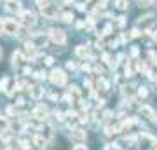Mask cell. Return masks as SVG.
Returning a JSON list of instances; mask_svg holds the SVG:
<instances>
[{"mask_svg": "<svg viewBox=\"0 0 157 150\" xmlns=\"http://www.w3.org/2000/svg\"><path fill=\"white\" fill-rule=\"evenodd\" d=\"M67 79H68L67 72L61 70V68H52V72H51V75H49V80L54 84V86H65V84H67Z\"/></svg>", "mask_w": 157, "mask_h": 150, "instance_id": "6da1fadb", "label": "cell"}, {"mask_svg": "<svg viewBox=\"0 0 157 150\" xmlns=\"http://www.w3.org/2000/svg\"><path fill=\"white\" fill-rule=\"evenodd\" d=\"M51 42H54V44H59L63 45L67 42V33L63 32L61 28H49V33H47Z\"/></svg>", "mask_w": 157, "mask_h": 150, "instance_id": "7a4b0ae2", "label": "cell"}, {"mask_svg": "<svg viewBox=\"0 0 157 150\" xmlns=\"http://www.w3.org/2000/svg\"><path fill=\"white\" fill-rule=\"evenodd\" d=\"M21 32V26H19V23L16 19H12V17H7L4 19V33L7 35H19Z\"/></svg>", "mask_w": 157, "mask_h": 150, "instance_id": "3957f363", "label": "cell"}, {"mask_svg": "<svg viewBox=\"0 0 157 150\" xmlns=\"http://www.w3.org/2000/svg\"><path fill=\"white\" fill-rule=\"evenodd\" d=\"M37 47L39 45L35 44L33 40H28V42H25L23 45V54H25V60H35V56H37Z\"/></svg>", "mask_w": 157, "mask_h": 150, "instance_id": "277c9868", "label": "cell"}, {"mask_svg": "<svg viewBox=\"0 0 157 150\" xmlns=\"http://www.w3.org/2000/svg\"><path fill=\"white\" fill-rule=\"evenodd\" d=\"M155 16H152V14H145V16L138 17V26L141 28V30H148V28L155 23Z\"/></svg>", "mask_w": 157, "mask_h": 150, "instance_id": "5b68a950", "label": "cell"}, {"mask_svg": "<svg viewBox=\"0 0 157 150\" xmlns=\"http://www.w3.org/2000/svg\"><path fill=\"white\" fill-rule=\"evenodd\" d=\"M19 17H21V23L25 25V26H33L35 23H37L35 14L33 12H30V11H23L21 14H19Z\"/></svg>", "mask_w": 157, "mask_h": 150, "instance_id": "8992f818", "label": "cell"}, {"mask_svg": "<svg viewBox=\"0 0 157 150\" xmlns=\"http://www.w3.org/2000/svg\"><path fill=\"white\" fill-rule=\"evenodd\" d=\"M7 12H12V14H21V2L19 0H7V6H6Z\"/></svg>", "mask_w": 157, "mask_h": 150, "instance_id": "52a82bcc", "label": "cell"}, {"mask_svg": "<svg viewBox=\"0 0 157 150\" xmlns=\"http://www.w3.org/2000/svg\"><path fill=\"white\" fill-rule=\"evenodd\" d=\"M138 112H140L141 117H145L148 121H154V119H155V113H154V110H152L148 105H141L140 108H138Z\"/></svg>", "mask_w": 157, "mask_h": 150, "instance_id": "ba28073f", "label": "cell"}, {"mask_svg": "<svg viewBox=\"0 0 157 150\" xmlns=\"http://www.w3.org/2000/svg\"><path fill=\"white\" fill-rule=\"evenodd\" d=\"M70 136H72L75 141H84L86 138H87V133H86L84 129H80V128H75V129H72V133H70Z\"/></svg>", "mask_w": 157, "mask_h": 150, "instance_id": "9c48e42d", "label": "cell"}, {"mask_svg": "<svg viewBox=\"0 0 157 150\" xmlns=\"http://www.w3.org/2000/svg\"><path fill=\"white\" fill-rule=\"evenodd\" d=\"M33 117L35 119H39V121H44L45 117H47V110H45V106H37V108H35L33 110Z\"/></svg>", "mask_w": 157, "mask_h": 150, "instance_id": "30bf717a", "label": "cell"}, {"mask_svg": "<svg viewBox=\"0 0 157 150\" xmlns=\"http://www.w3.org/2000/svg\"><path fill=\"white\" fill-rule=\"evenodd\" d=\"M30 94L33 100H40L42 94H44V89L40 87V86H33V87H30Z\"/></svg>", "mask_w": 157, "mask_h": 150, "instance_id": "8fae6325", "label": "cell"}, {"mask_svg": "<svg viewBox=\"0 0 157 150\" xmlns=\"http://www.w3.org/2000/svg\"><path fill=\"white\" fill-rule=\"evenodd\" d=\"M136 96L140 98V100H147L148 98V89L145 86H140V87L136 89Z\"/></svg>", "mask_w": 157, "mask_h": 150, "instance_id": "7c38bea8", "label": "cell"}, {"mask_svg": "<svg viewBox=\"0 0 157 150\" xmlns=\"http://www.w3.org/2000/svg\"><path fill=\"white\" fill-rule=\"evenodd\" d=\"M59 17H61V21H63V23H68V25H70V23L73 21V12L65 11V12H61V14H59Z\"/></svg>", "mask_w": 157, "mask_h": 150, "instance_id": "4fadbf2b", "label": "cell"}, {"mask_svg": "<svg viewBox=\"0 0 157 150\" xmlns=\"http://www.w3.org/2000/svg\"><path fill=\"white\" fill-rule=\"evenodd\" d=\"M7 129H9V121L6 117H0V133H6Z\"/></svg>", "mask_w": 157, "mask_h": 150, "instance_id": "5bb4252c", "label": "cell"}, {"mask_svg": "<svg viewBox=\"0 0 157 150\" xmlns=\"http://www.w3.org/2000/svg\"><path fill=\"white\" fill-rule=\"evenodd\" d=\"M75 54H77L78 58H86V56H87V47H84V45H78L77 49H75Z\"/></svg>", "mask_w": 157, "mask_h": 150, "instance_id": "9a60e30c", "label": "cell"}, {"mask_svg": "<svg viewBox=\"0 0 157 150\" xmlns=\"http://www.w3.org/2000/svg\"><path fill=\"white\" fill-rule=\"evenodd\" d=\"M115 7L124 11V9H128V0H115Z\"/></svg>", "mask_w": 157, "mask_h": 150, "instance_id": "2e32d148", "label": "cell"}, {"mask_svg": "<svg viewBox=\"0 0 157 150\" xmlns=\"http://www.w3.org/2000/svg\"><path fill=\"white\" fill-rule=\"evenodd\" d=\"M7 84H9V77H4L0 80V93H6L7 91Z\"/></svg>", "mask_w": 157, "mask_h": 150, "instance_id": "e0dca14e", "label": "cell"}, {"mask_svg": "<svg viewBox=\"0 0 157 150\" xmlns=\"http://www.w3.org/2000/svg\"><path fill=\"white\" fill-rule=\"evenodd\" d=\"M68 93L73 94V96H77V98H80V91H78L77 86H70V87H68Z\"/></svg>", "mask_w": 157, "mask_h": 150, "instance_id": "ac0fdd59", "label": "cell"}, {"mask_svg": "<svg viewBox=\"0 0 157 150\" xmlns=\"http://www.w3.org/2000/svg\"><path fill=\"white\" fill-rule=\"evenodd\" d=\"M124 73H126V77H133L135 70H133V67H131V65H126V68H124Z\"/></svg>", "mask_w": 157, "mask_h": 150, "instance_id": "d6986e66", "label": "cell"}, {"mask_svg": "<svg viewBox=\"0 0 157 150\" xmlns=\"http://www.w3.org/2000/svg\"><path fill=\"white\" fill-rule=\"evenodd\" d=\"M117 19H119V21H117V26H119V28H122L124 25H126V17L121 16V17H117Z\"/></svg>", "mask_w": 157, "mask_h": 150, "instance_id": "ffe728a7", "label": "cell"}, {"mask_svg": "<svg viewBox=\"0 0 157 150\" xmlns=\"http://www.w3.org/2000/svg\"><path fill=\"white\" fill-rule=\"evenodd\" d=\"M33 75H35V79H37V80H42V79H45V73H44V72H35Z\"/></svg>", "mask_w": 157, "mask_h": 150, "instance_id": "44dd1931", "label": "cell"}, {"mask_svg": "<svg viewBox=\"0 0 157 150\" xmlns=\"http://www.w3.org/2000/svg\"><path fill=\"white\" fill-rule=\"evenodd\" d=\"M136 37H140V32H138V28H133L131 30V39H136Z\"/></svg>", "mask_w": 157, "mask_h": 150, "instance_id": "7402d4cb", "label": "cell"}, {"mask_svg": "<svg viewBox=\"0 0 157 150\" xmlns=\"http://www.w3.org/2000/svg\"><path fill=\"white\" fill-rule=\"evenodd\" d=\"M72 150H87V147H86V145H82V143H77Z\"/></svg>", "mask_w": 157, "mask_h": 150, "instance_id": "603a6c76", "label": "cell"}, {"mask_svg": "<svg viewBox=\"0 0 157 150\" xmlns=\"http://www.w3.org/2000/svg\"><path fill=\"white\" fill-rule=\"evenodd\" d=\"M67 68H68V70H72V72H73V70H77V67H75V63H73V61H68L67 63Z\"/></svg>", "mask_w": 157, "mask_h": 150, "instance_id": "cb8c5ba5", "label": "cell"}, {"mask_svg": "<svg viewBox=\"0 0 157 150\" xmlns=\"http://www.w3.org/2000/svg\"><path fill=\"white\" fill-rule=\"evenodd\" d=\"M52 63H54V58H45V65H47V67H52Z\"/></svg>", "mask_w": 157, "mask_h": 150, "instance_id": "d4e9b609", "label": "cell"}, {"mask_svg": "<svg viewBox=\"0 0 157 150\" xmlns=\"http://www.w3.org/2000/svg\"><path fill=\"white\" fill-rule=\"evenodd\" d=\"M140 54V49L138 47H131V56H138Z\"/></svg>", "mask_w": 157, "mask_h": 150, "instance_id": "484cf974", "label": "cell"}, {"mask_svg": "<svg viewBox=\"0 0 157 150\" xmlns=\"http://www.w3.org/2000/svg\"><path fill=\"white\" fill-rule=\"evenodd\" d=\"M16 105L17 106H23V105H25V98H21V96H19V98L16 100Z\"/></svg>", "mask_w": 157, "mask_h": 150, "instance_id": "4316f807", "label": "cell"}, {"mask_svg": "<svg viewBox=\"0 0 157 150\" xmlns=\"http://www.w3.org/2000/svg\"><path fill=\"white\" fill-rule=\"evenodd\" d=\"M86 4H77V9H78V11H86Z\"/></svg>", "mask_w": 157, "mask_h": 150, "instance_id": "83f0119b", "label": "cell"}, {"mask_svg": "<svg viewBox=\"0 0 157 150\" xmlns=\"http://www.w3.org/2000/svg\"><path fill=\"white\" fill-rule=\"evenodd\" d=\"M2 32H4V19L0 17V35H2Z\"/></svg>", "mask_w": 157, "mask_h": 150, "instance_id": "f1b7e54d", "label": "cell"}, {"mask_svg": "<svg viewBox=\"0 0 157 150\" xmlns=\"http://www.w3.org/2000/svg\"><path fill=\"white\" fill-rule=\"evenodd\" d=\"M154 42H155V44H157V32H155V33H154Z\"/></svg>", "mask_w": 157, "mask_h": 150, "instance_id": "f546056e", "label": "cell"}, {"mask_svg": "<svg viewBox=\"0 0 157 150\" xmlns=\"http://www.w3.org/2000/svg\"><path fill=\"white\" fill-rule=\"evenodd\" d=\"M150 4H154V6L157 7V0H150Z\"/></svg>", "mask_w": 157, "mask_h": 150, "instance_id": "4dcf8cb0", "label": "cell"}, {"mask_svg": "<svg viewBox=\"0 0 157 150\" xmlns=\"http://www.w3.org/2000/svg\"><path fill=\"white\" fill-rule=\"evenodd\" d=\"M0 58H2V49H0Z\"/></svg>", "mask_w": 157, "mask_h": 150, "instance_id": "1f68e13d", "label": "cell"}]
</instances>
